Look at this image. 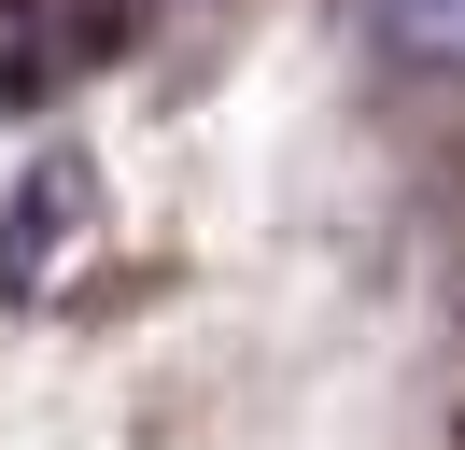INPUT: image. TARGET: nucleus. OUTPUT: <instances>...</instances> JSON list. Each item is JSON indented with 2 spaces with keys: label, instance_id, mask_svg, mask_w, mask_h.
Masks as SVG:
<instances>
[{
  "label": "nucleus",
  "instance_id": "obj_1",
  "mask_svg": "<svg viewBox=\"0 0 465 450\" xmlns=\"http://www.w3.org/2000/svg\"><path fill=\"white\" fill-rule=\"evenodd\" d=\"M367 43L395 56L409 84H437V71L465 56V0H367Z\"/></svg>",
  "mask_w": 465,
  "mask_h": 450
}]
</instances>
